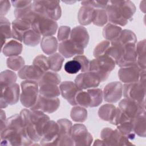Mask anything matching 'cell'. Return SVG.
I'll list each match as a JSON object with an SVG mask.
<instances>
[{
  "label": "cell",
  "mask_w": 146,
  "mask_h": 146,
  "mask_svg": "<svg viewBox=\"0 0 146 146\" xmlns=\"http://www.w3.org/2000/svg\"><path fill=\"white\" fill-rule=\"evenodd\" d=\"M75 102L76 105H79L83 107H88L90 106V97L87 92V91H84L83 90H80L76 97Z\"/></svg>",
  "instance_id": "obj_48"
},
{
  "label": "cell",
  "mask_w": 146,
  "mask_h": 146,
  "mask_svg": "<svg viewBox=\"0 0 146 146\" xmlns=\"http://www.w3.org/2000/svg\"><path fill=\"white\" fill-rule=\"evenodd\" d=\"M59 53L64 58H69L75 55H83L84 48L79 47L70 39L60 42L58 45Z\"/></svg>",
  "instance_id": "obj_20"
},
{
  "label": "cell",
  "mask_w": 146,
  "mask_h": 146,
  "mask_svg": "<svg viewBox=\"0 0 146 146\" xmlns=\"http://www.w3.org/2000/svg\"><path fill=\"white\" fill-rule=\"evenodd\" d=\"M71 29L69 26H62L59 27L58 33V39L59 41L62 42L63 40L70 39L71 34Z\"/></svg>",
  "instance_id": "obj_53"
},
{
  "label": "cell",
  "mask_w": 146,
  "mask_h": 146,
  "mask_svg": "<svg viewBox=\"0 0 146 146\" xmlns=\"http://www.w3.org/2000/svg\"><path fill=\"white\" fill-rule=\"evenodd\" d=\"M31 29V25L30 22L23 19H15L11 23L12 37L20 42H23L25 33Z\"/></svg>",
  "instance_id": "obj_22"
},
{
  "label": "cell",
  "mask_w": 146,
  "mask_h": 146,
  "mask_svg": "<svg viewBox=\"0 0 146 146\" xmlns=\"http://www.w3.org/2000/svg\"><path fill=\"white\" fill-rule=\"evenodd\" d=\"M59 89L62 97L67 100L72 106H76L75 97L80 90L75 83L71 81L62 82L59 85Z\"/></svg>",
  "instance_id": "obj_19"
},
{
  "label": "cell",
  "mask_w": 146,
  "mask_h": 146,
  "mask_svg": "<svg viewBox=\"0 0 146 146\" xmlns=\"http://www.w3.org/2000/svg\"><path fill=\"white\" fill-rule=\"evenodd\" d=\"M115 65L116 63L112 59L107 55H103L90 62L89 71L96 75L100 82H102L108 78Z\"/></svg>",
  "instance_id": "obj_3"
},
{
  "label": "cell",
  "mask_w": 146,
  "mask_h": 146,
  "mask_svg": "<svg viewBox=\"0 0 146 146\" xmlns=\"http://www.w3.org/2000/svg\"><path fill=\"white\" fill-rule=\"evenodd\" d=\"M31 1H11V3L16 9H20L27 7L32 3Z\"/></svg>",
  "instance_id": "obj_54"
},
{
  "label": "cell",
  "mask_w": 146,
  "mask_h": 146,
  "mask_svg": "<svg viewBox=\"0 0 146 146\" xmlns=\"http://www.w3.org/2000/svg\"><path fill=\"white\" fill-rule=\"evenodd\" d=\"M102 140L106 145H132L129 139L121 134L117 129L106 127L103 128L100 133Z\"/></svg>",
  "instance_id": "obj_8"
},
{
  "label": "cell",
  "mask_w": 146,
  "mask_h": 146,
  "mask_svg": "<svg viewBox=\"0 0 146 146\" xmlns=\"http://www.w3.org/2000/svg\"><path fill=\"white\" fill-rule=\"evenodd\" d=\"M116 111V107L115 106L110 104H106L99 108L98 115L101 119L108 121L110 123L115 116Z\"/></svg>",
  "instance_id": "obj_34"
},
{
  "label": "cell",
  "mask_w": 146,
  "mask_h": 146,
  "mask_svg": "<svg viewBox=\"0 0 146 146\" xmlns=\"http://www.w3.org/2000/svg\"><path fill=\"white\" fill-rule=\"evenodd\" d=\"M2 145H33L27 136L20 115L15 114L6 120L4 129L1 131Z\"/></svg>",
  "instance_id": "obj_1"
},
{
  "label": "cell",
  "mask_w": 146,
  "mask_h": 146,
  "mask_svg": "<svg viewBox=\"0 0 146 146\" xmlns=\"http://www.w3.org/2000/svg\"><path fill=\"white\" fill-rule=\"evenodd\" d=\"M22 93L20 100L27 108H31L36 103L39 96V84L35 80H25L21 82Z\"/></svg>",
  "instance_id": "obj_5"
},
{
  "label": "cell",
  "mask_w": 146,
  "mask_h": 146,
  "mask_svg": "<svg viewBox=\"0 0 146 146\" xmlns=\"http://www.w3.org/2000/svg\"><path fill=\"white\" fill-rule=\"evenodd\" d=\"M22 48V44L20 42L11 40L5 44L2 48V51L5 56L11 57L21 54Z\"/></svg>",
  "instance_id": "obj_28"
},
{
  "label": "cell",
  "mask_w": 146,
  "mask_h": 146,
  "mask_svg": "<svg viewBox=\"0 0 146 146\" xmlns=\"http://www.w3.org/2000/svg\"><path fill=\"white\" fill-rule=\"evenodd\" d=\"M31 25V29L43 36L54 35L58 29V23L55 21L37 14Z\"/></svg>",
  "instance_id": "obj_6"
},
{
  "label": "cell",
  "mask_w": 146,
  "mask_h": 146,
  "mask_svg": "<svg viewBox=\"0 0 146 146\" xmlns=\"http://www.w3.org/2000/svg\"><path fill=\"white\" fill-rule=\"evenodd\" d=\"M1 29V40L2 48L4 46L6 40L12 37L11 29L9 21L4 17H1L0 21Z\"/></svg>",
  "instance_id": "obj_35"
},
{
  "label": "cell",
  "mask_w": 146,
  "mask_h": 146,
  "mask_svg": "<svg viewBox=\"0 0 146 146\" xmlns=\"http://www.w3.org/2000/svg\"><path fill=\"white\" fill-rule=\"evenodd\" d=\"M90 97V107H95L99 106L103 100V91L100 88H91L87 91Z\"/></svg>",
  "instance_id": "obj_38"
},
{
  "label": "cell",
  "mask_w": 146,
  "mask_h": 146,
  "mask_svg": "<svg viewBox=\"0 0 146 146\" xmlns=\"http://www.w3.org/2000/svg\"><path fill=\"white\" fill-rule=\"evenodd\" d=\"M61 79L59 75L54 71H47L44 72L38 80V84L50 82L57 85L60 83Z\"/></svg>",
  "instance_id": "obj_44"
},
{
  "label": "cell",
  "mask_w": 146,
  "mask_h": 146,
  "mask_svg": "<svg viewBox=\"0 0 146 146\" xmlns=\"http://www.w3.org/2000/svg\"><path fill=\"white\" fill-rule=\"evenodd\" d=\"M118 107L131 120H133L145 112V107L137 102L127 98L122 99L119 102Z\"/></svg>",
  "instance_id": "obj_12"
},
{
  "label": "cell",
  "mask_w": 146,
  "mask_h": 146,
  "mask_svg": "<svg viewBox=\"0 0 146 146\" xmlns=\"http://www.w3.org/2000/svg\"><path fill=\"white\" fill-rule=\"evenodd\" d=\"M95 9L88 6H82L79 10L78 18L79 23L82 25H88L91 23L94 19Z\"/></svg>",
  "instance_id": "obj_27"
},
{
  "label": "cell",
  "mask_w": 146,
  "mask_h": 146,
  "mask_svg": "<svg viewBox=\"0 0 146 146\" xmlns=\"http://www.w3.org/2000/svg\"><path fill=\"white\" fill-rule=\"evenodd\" d=\"M0 78L1 87H6L15 83L17 80V75L13 71L7 70L1 72Z\"/></svg>",
  "instance_id": "obj_42"
},
{
  "label": "cell",
  "mask_w": 146,
  "mask_h": 146,
  "mask_svg": "<svg viewBox=\"0 0 146 146\" xmlns=\"http://www.w3.org/2000/svg\"><path fill=\"white\" fill-rule=\"evenodd\" d=\"M19 115L28 137L34 142L39 141L43 128L50 120L49 116L42 111L26 108L23 109Z\"/></svg>",
  "instance_id": "obj_2"
},
{
  "label": "cell",
  "mask_w": 146,
  "mask_h": 146,
  "mask_svg": "<svg viewBox=\"0 0 146 146\" xmlns=\"http://www.w3.org/2000/svg\"><path fill=\"white\" fill-rule=\"evenodd\" d=\"M33 11L38 15L54 21L58 20L62 15L59 1H34L31 4Z\"/></svg>",
  "instance_id": "obj_4"
},
{
  "label": "cell",
  "mask_w": 146,
  "mask_h": 146,
  "mask_svg": "<svg viewBox=\"0 0 146 146\" xmlns=\"http://www.w3.org/2000/svg\"><path fill=\"white\" fill-rule=\"evenodd\" d=\"M70 116L74 121L83 123L87 118V111L83 107L75 106L71 109Z\"/></svg>",
  "instance_id": "obj_40"
},
{
  "label": "cell",
  "mask_w": 146,
  "mask_h": 146,
  "mask_svg": "<svg viewBox=\"0 0 146 146\" xmlns=\"http://www.w3.org/2000/svg\"><path fill=\"white\" fill-rule=\"evenodd\" d=\"M132 120H129L117 125V129L128 139L133 140L135 137V133L133 129Z\"/></svg>",
  "instance_id": "obj_41"
},
{
  "label": "cell",
  "mask_w": 146,
  "mask_h": 146,
  "mask_svg": "<svg viewBox=\"0 0 146 146\" xmlns=\"http://www.w3.org/2000/svg\"><path fill=\"white\" fill-rule=\"evenodd\" d=\"M59 137V127L57 122L48 120L45 124L40 144L42 145H57Z\"/></svg>",
  "instance_id": "obj_10"
},
{
  "label": "cell",
  "mask_w": 146,
  "mask_h": 146,
  "mask_svg": "<svg viewBox=\"0 0 146 146\" xmlns=\"http://www.w3.org/2000/svg\"><path fill=\"white\" fill-rule=\"evenodd\" d=\"M50 70L54 72L59 71L62 67L64 60V57L59 53L55 52L48 57Z\"/></svg>",
  "instance_id": "obj_37"
},
{
  "label": "cell",
  "mask_w": 146,
  "mask_h": 146,
  "mask_svg": "<svg viewBox=\"0 0 146 146\" xmlns=\"http://www.w3.org/2000/svg\"><path fill=\"white\" fill-rule=\"evenodd\" d=\"M59 127V137L57 145H75L71 137L72 124L67 119H60L57 121Z\"/></svg>",
  "instance_id": "obj_14"
},
{
  "label": "cell",
  "mask_w": 146,
  "mask_h": 146,
  "mask_svg": "<svg viewBox=\"0 0 146 146\" xmlns=\"http://www.w3.org/2000/svg\"><path fill=\"white\" fill-rule=\"evenodd\" d=\"M40 41V35L37 34L33 29H30L26 32L23 35V42L29 46H35Z\"/></svg>",
  "instance_id": "obj_39"
},
{
  "label": "cell",
  "mask_w": 146,
  "mask_h": 146,
  "mask_svg": "<svg viewBox=\"0 0 146 146\" xmlns=\"http://www.w3.org/2000/svg\"><path fill=\"white\" fill-rule=\"evenodd\" d=\"M89 38L87 29L82 26H76L71 31L70 39L83 48L87 46Z\"/></svg>",
  "instance_id": "obj_23"
},
{
  "label": "cell",
  "mask_w": 146,
  "mask_h": 146,
  "mask_svg": "<svg viewBox=\"0 0 146 146\" xmlns=\"http://www.w3.org/2000/svg\"><path fill=\"white\" fill-rule=\"evenodd\" d=\"M106 145L105 143H104V141L102 140H99L97 139L96 140H95V143H94V145Z\"/></svg>",
  "instance_id": "obj_57"
},
{
  "label": "cell",
  "mask_w": 146,
  "mask_h": 146,
  "mask_svg": "<svg viewBox=\"0 0 146 146\" xmlns=\"http://www.w3.org/2000/svg\"><path fill=\"white\" fill-rule=\"evenodd\" d=\"M73 59L77 60L81 66L80 71L82 72H86L89 71L90 62L88 58L83 55L75 56Z\"/></svg>",
  "instance_id": "obj_52"
},
{
  "label": "cell",
  "mask_w": 146,
  "mask_h": 146,
  "mask_svg": "<svg viewBox=\"0 0 146 146\" xmlns=\"http://www.w3.org/2000/svg\"><path fill=\"white\" fill-rule=\"evenodd\" d=\"M39 84V93L40 95L47 98H56L60 94L59 87L57 84L47 82Z\"/></svg>",
  "instance_id": "obj_26"
},
{
  "label": "cell",
  "mask_w": 146,
  "mask_h": 146,
  "mask_svg": "<svg viewBox=\"0 0 146 146\" xmlns=\"http://www.w3.org/2000/svg\"><path fill=\"white\" fill-rule=\"evenodd\" d=\"M121 31L122 29L120 27L110 23L104 27L103 35L107 40L112 42L118 38Z\"/></svg>",
  "instance_id": "obj_32"
},
{
  "label": "cell",
  "mask_w": 146,
  "mask_h": 146,
  "mask_svg": "<svg viewBox=\"0 0 146 146\" xmlns=\"http://www.w3.org/2000/svg\"><path fill=\"white\" fill-rule=\"evenodd\" d=\"M136 64L137 54L136 51V44L129 43L124 45L121 58L117 64L120 67H125Z\"/></svg>",
  "instance_id": "obj_17"
},
{
  "label": "cell",
  "mask_w": 146,
  "mask_h": 146,
  "mask_svg": "<svg viewBox=\"0 0 146 146\" xmlns=\"http://www.w3.org/2000/svg\"><path fill=\"white\" fill-rule=\"evenodd\" d=\"M132 122L133 124V129L135 134H137L140 137H145V112L133 119L132 120Z\"/></svg>",
  "instance_id": "obj_33"
},
{
  "label": "cell",
  "mask_w": 146,
  "mask_h": 146,
  "mask_svg": "<svg viewBox=\"0 0 146 146\" xmlns=\"http://www.w3.org/2000/svg\"><path fill=\"white\" fill-rule=\"evenodd\" d=\"M6 63L7 67L14 71H19L25 64V60L22 56H14L7 59Z\"/></svg>",
  "instance_id": "obj_45"
},
{
  "label": "cell",
  "mask_w": 146,
  "mask_h": 146,
  "mask_svg": "<svg viewBox=\"0 0 146 146\" xmlns=\"http://www.w3.org/2000/svg\"><path fill=\"white\" fill-rule=\"evenodd\" d=\"M125 98L134 100L143 107H145V85L140 82L125 83L123 87Z\"/></svg>",
  "instance_id": "obj_7"
},
{
  "label": "cell",
  "mask_w": 146,
  "mask_h": 146,
  "mask_svg": "<svg viewBox=\"0 0 146 146\" xmlns=\"http://www.w3.org/2000/svg\"><path fill=\"white\" fill-rule=\"evenodd\" d=\"M33 65L39 68L43 73L50 69L48 57L43 55H39L33 60Z\"/></svg>",
  "instance_id": "obj_46"
},
{
  "label": "cell",
  "mask_w": 146,
  "mask_h": 146,
  "mask_svg": "<svg viewBox=\"0 0 146 146\" xmlns=\"http://www.w3.org/2000/svg\"><path fill=\"white\" fill-rule=\"evenodd\" d=\"M116 40L124 46L129 43L136 44L137 42V38L136 35L133 31L129 30H123L121 31Z\"/></svg>",
  "instance_id": "obj_43"
},
{
  "label": "cell",
  "mask_w": 146,
  "mask_h": 146,
  "mask_svg": "<svg viewBox=\"0 0 146 146\" xmlns=\"http://www.w3.org/2000/svg\"><path fill=\"white\" fill-rule=\"evenodd\" d=\"M44 73L34 65L24 66L18 71V76L27 80L38 81Z\"/></svg>",
  "instance_id": "obj_24"
},
{
  "label": "cell",
  "mask_w": 146,
  "mask_h": 146,
  "mask_svg": "<svg viewBox=\"0 0 146 146\" xmlns=\"http://www.w3.org/2000/svg\"><path fill=\"white\" fill-rule=\"evenodd\" d=\"M124 46L121 44L117 40H114L111 42V45L108 50H107L106 54L105 55H107L112 59L115 63L117 64L118 62L121 58L123 52Z\"/></svg>",
  "instance_id": "obj_30"
},
{
  "label": "cell",
  "mask_w": 146,
  "mask_h": 146,
  "mask_svg": "<svg viewBox=\"0 0 146 146\" xmlns=\"http://www.w3.org/2000/svg\"><path fill=\"white\" fill-rule=\"evenodd\" d=\"M31 4L23 8L15 9L14 10V15L16 19L25 20L30 22L31 24L36 16V14L32 9Z\"/></svg>",
  "instance_id": "obj_31"
},
{
  "label": "cell",
  "mask_w": 146,
  "mask_h": 146,
  "mask_svg": "<svg viewBox=\"0 0 146 146\" xmlns=\"http://www.w3.org/2000/svg\"><path fill=\"white\" fill-rule=\"evenodd\" d=\"M105 10L108 17V21L110 23L124 26L128 23V21L121 15L113 1H108V4Z\"/></svg>",
  "instance_id": "obj_21"
},
{
  "label": "cell",
  "mask_w": 146,
  "mask_h": 146,
  "mask_svg": "<svg viewBox=\"0 0 146 146\" xmlns=\"http://www.w3.org/2000/svg\"><path fill=\"white\" fill-rule=\"evenodd\" d=\"M64 70L69 74H75L78 73L81 69L80 63L76 60L72 59L67 62L64 66Z\"/></svg>",
  "instance_id": "obj_50"
},
{
  "label": "cell",
  "mask_w": 146,
  "mask_h": 146,
  "mask_svg": "<svg viewBox=\"0 0 146 146\" xmlns=\"http://www.w3.org/2000/svg\"><path fill=\"white\" fill-rule=\"evenodd\" d=\"M19 94V86L16 83L6 87H1V108H6L8 105L16 104L18 102Z\"/></svg>",
  "instance_id": "obj_11"
},
{
  "label": "cell",
  "mask_w": 146,
  "mask_h": 146,
  "mask_svg": "<svg viewBox=\"0 0 146 146\" xmlns=\"http://www.w3.org/2000/svg\"><path fill=\"white\" fill-rule=\"evenodd\" d=\"M110 45L111 42L108 40H103L98 44H97L93 52V55L95 57V58L105 55L107 50L110 48Z\"/></svg>",
  "instance_id": "obj_49"
},
{
  "label": "cell",
  "mask_w": 146,
  "mask_h": 146,
  "mask_svg": "<svg viewBox=\"0 0 146 146\" xmlns=\"http://www.w3.org/2000/svg\"><path fill=\"white\" fill-rule=\"evenodd\" d=\"M1 5V17H3L6 15L10 8V2L9 1H0Z\"/></svg>",
  "instance_id": "obj_55"
},
{
  "label": "cell",
  "mask_w": 146,
  "mask_h": 146,
  "mask_svg": "<svg viewBox=\"0 0 146 146\" xmlns=\"http://www.w3.org/2000/svg\"><path fill=\"white\" fill-rule=\"evenodd\" d=\"M82 6H88L95 9H105L107 6V1H84L81 2Z\"/></svg>",
  "instance_id": "obj_51"
},
{
  "label": "cell",
  "mask_w": 146,
  "mask_h": 146,
  "mask_svg": "<svg viewBox=\"0 0 146 146\" xmlns=\"http://www.w3.org/2000/svg\"><path fill=\"white\" fill-rule=\"evenodd\" d=\"M6 122V119L5 112L3 110L1 109V131H2L4 129L5 127Z\"/></svg>",
  "instance_id": "obj_56"
},
{
  "label": "cell",
  "mask_w": 146,
  "mask_h": 146,
  "mask_svg": "<svg viewBox=\"0 0 146 146\" xmlns=\"http://www.w3.org/2000/svg\"><path fill=\"white\" fill-rule=\"evenodd\" d=\"M123 85L120 82H111L106 85L103 92L104 99L109 103H116L121 97Z\"/></svg>",
  "instance_id": "obj_16"
},
{
  "label": "cell",
  "mask_w": 146,
  "mask_h": 146,
  "mask_svg": "<svg viewBox=\"0 0 146 146\" xmlns=\"http://www.w3.org/2000/svg\"><path fill=\"white\" fill-rule=\"evenodd\" d=\"M141 69L137 64L125 67H120L118 71V76L120 81L125 83L138 82Z\"/></svg>",
  "instance_id": "obj_18"
},
{
  "label": "cell",
  "mask_w": 146,
  "mask_h": 146,
  "mask_svg": "<svg viewBox=\"0 0 146 146\" xmlns=\"http://www.w3.org/2000/svg\"><path fill=\"white\" fill-rule=\"evenodd\" d=\"M58 46V41L53 36H43L41 40L40 47L43 51L47 55L55 53Z\"/></svg>",
  "instance_id": "obj_29"
},
{
  "label": "cell",
  "mask_w": 146,
  "mask_h": 146,
  "mask_svg": "<svg viewBox=\"0 0 146 146\" xmlns=\"http://www.w3.org/2000/svg\"><path fill=\"white\" fill-rule=\"evenodd\" d=\"M120 14L128 21L132 20L133 15L136 11V7L130 1H113Z\"/></svg>",
  "instance_id": "obj_25"
},
{
  "label": "cell",
  "mask_w": 146,
  "mask_h": 146,
  "mask_svg": "<svg viewBox=\"0 0 146 146\" xmlns=\"http://www.w3.org/2000/svg\"><path fill=\"white\" fill-rule=\"evenodd\" d=\"M100 83V81L96 75L90 71L78 75L75 79V84L82 90L96 88Z\"/></svg>",
  "instance_id": "obj_15"
},
{
  "label": "cell",
  "mask_w": 146,
  "mask_h": 146,
  "mask_svg": "<svg viewBox=\"0 0 146 146\" xmlns=\"http://www.w3.org/2000/svg\"><path fill=\"white\" fill-rule=\"evenodd\" d=\"M145 40L139 42L136 46L137 64L142 70H145Z\"/></svg>",
  "instance_id": "obj_36"
},
{
  "label": "cell",
  "mask_w": 146,
  "mask_h": 146,
  "mask_svg": "<svg viewBox=\"0 0 146 146\" xmlns=\"http://www.w3.org/2000/svg\"><path fill=\"white\" fill-rule=\"evenodd\" d=\"M59 106L60 100L57 97L47 98L39 94L35 104L30 109L40 111L44 113H51L56 111Z\"/></svg>",
  "instance_id": "obj_13"
},
{
  "label": "cell",
  "mask_w": 146,
  "mask_h": 146,
  "mask_svg": "<svg viewBox=\"0 0 146 146\" xmlns=\"http://www.w3.org/2000/svg\"><path fill=\"white\" fill-rule=\"evenodd\" d=\"M71 137L75 145H90L93 141L91 134L83 124H75L72 125Z\"/></svg>",
  "instance_id": "obj_9"
},
{
  "label": "cell",
  "mask_w": 146,
  "mask_h": 146,
  "mask_svg": "<svg viewBox=\"0 0 146 146\" xmlns=\"http://www.w3.org/2000/svg\"><path fill=\"white\" fill-rule=\"evenodd\" d=\"M108 22V17L105 9H95V14L92 23L98 26H103Z\"/></svg>",
  "instance_id": "obj_47"
}]
</instances>
